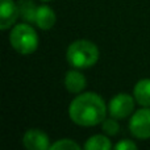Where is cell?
I'll use <instances>...</instances> for the list:
<instances>
[{"mask_svg": "<svg viewBox=\"0 0 150 150\" xmlns=\"http://www.w3.org/2000/svg\"><path fill=\"white\" fill-rule=\"evenodd\" d=\"M107 107L103 98L95 92L79 93L69 105L71 121L80 127H93L105 119Z\"/></svg>", "mask_w": 150, "mask_h": 150, "instance_id": "cell-1", "label": "cell"}, {"mask_svg": "<svg viewBox=\"0 0 150 150\" xmlns=\"http://www.w3.org/2000/svg\"><path fill=\"white\" fill-rule=\"evenodd\" d=\"M99 47L88 40H76L71 42L66 52V58L74 69H90L99 59Z\"/></svg>", "mask_w": 150, "mask_h": 150, "instance_id": "cell-2", "label": "cell"}, {"mask_svg": "<svg viewBox=\"0 0 150 150\" xmlns=\"http://www.w3.org/2000/svg\"><path fill=\"white\" fill-rule=\"evenodd\" d=\"M9 42L18 54L30 55L38 47V36L29 23L16 24L11 30Z\"/></svg>", "mask_w": 150, "mask_h": 150, "instance_id": "cell-3", "label": "cell"}, {"mask_svg": "<svg viewBox=\"0 0 150 150\" xmlns=\"http://www.w3.org/2000/svg\"><path fill=\"white\" fill-rule=\"evenodd\" d=\"M129 130L138 140L150 138V107H144L133 113L129 121Z\"/></svg>", "mask_w": 150, "mask_h": 150, "instance_id": "cell-4", "label": "cell"}, {"mask_svg": "<svg viewBox=\"0 0 150 150\" xmlns=\"http://www.w3.org/2000/svg\"><path fill=\"white\" fill-rule=\"evenodd\" d=\"M136 99L129 93H117L111 99L108 104V112L111 117L117 120L127 119L134 109Z\"/></svg>", "mask_w": 150, "mask_h": 150, "instance_id": "cell-5", "label": "cell"}, {"mask_svg": "<svg viewBox=\"0 0 150 150\" xmlns=\"http://www.w3.org/2000/svg\"><path fill=\"white\" fill-rule=\"evenodd\" d=\"M23 144L28 150H47L50 149L49 137L40 129H28L23 137Z\"/></svg>", "mask_w": 150, "mask_h": 150, "instance_id": "cell-6", "label": "cell"}, {"mask_svg": "<svg viewBox=\"0 0 150 150\" xmlns=\"http://www.w3.org/2000/svg\"><path fill=\"white\" fill-rule=\"evenodd\" d=\"M20 17L18 7L13 0H1L0 3V29L7 30L13 26Z\"/></svg>", "mask_w": 150, "mask_h": 150, "instance_id": "cell-7", "label": "cell"}, {"mask_svg": "<svg viewBox=\"0 0 150 150\" xmlns=\"http://www.w3.org/2000/svg\"><path fill=\"white\" fill-rule=\"evenodd\" d=\"M57 17H55V12L47 5H40L37 8L36 13V20L34 24L42 30H49L54 26Z\"/></svg>", "mask_w": 150, "mask_h": 150, "instance_id": "cell-8", "label": "cell"}, {"mask_svg": "<svg viewBox=\"0 0 150 150\" xmlns=\"http://www.w3.org/2000/svg\"><path fill=\"white\" fill-rule=\"evenodd\" d=\"M87 86L84 75L78 70H70L65 75V87L69 92L71 93H79Z\"/></svg>", "mask_w": 150, "mask_h": 150, "instance_id": "cell-9", "label": "cell"}, {"mask_svg": "<svg viewBox=\"0 0 150 150\" xmlns=\"http://www.w3.org/2000/svg\"><path fill=\"white\" fill-rule=\"evenodd\" d=\"M133 96L136 103L141 107H150V79L145 78L136 83L133 88Z\"/></svg>", "mask_w": 150, "mask_h": 150, "instance_id": "cell-10", "label": "cell"}, {"mask_svg": "<svg viewBox=\"0 0 150 150\" xmlns=\"http://www.w3.org/2000/svg\"><path fill=\"white\" fill-rule=\"evenodd\" d=\"M86 150H111L112 144L107 136L103 134H95L91 136L84 144Z\"/></svg>", "mask_w": 150, "mask_h": 150, "instance_id": "cell-11", "label": "cell"}, {"mask_svg": "<svg viewBox=\"0 0 150 150\" xmlns=\"http://www.w3.org/2000/svg\"><path fill=\"white\" fill-rule=\"evenodd\" d=\"M18 7V12H20V16L25 20V23H34L36 20V13H37V8L36 4H34L33 0H20L17 3Z\"/></svg>", "mask_w": 150, "mask_h": 150, "instance_id": "cell-12", "label": "cell"}, {"mask_svg": "<svg viewBox=\"0 0 150 150\" xmlns=\"http://www.w3.org/2000/svg\"><path fill=\"white\" fill-rule=\"evenodd\" d=\"M52 150H80V146L78 145L75 141L70 138H63V140H58L50 146Z\"/></svg>", "mask_w": 150, "mask_h": 150, "instance_id": "cell-13", "label": "cell"}, {"mask_svg": "<svg viewBox=\"0 0 150 150\" xmlns=\"http://www.w3.org/2000/svg\"><path fill=\"white\" fill-rule=\"evenodd\" d=\"M101 128H103V132L108 136L117 134L120 130V125H119V122H117V119H115V117L104 119V121L101 122Z\"/></svg>", "mask_w": 150, "mask_h": 150, "instance_id": "cell-14", "label": "cell"}, {"mask_svg": "<svg viewBox=\"0 0 150 150\" xmlns=\"http://www.w3.org/2000/svg\"><path fill=\"white\" fill-rule=\"evenodd\" d=\"M115 148L117 150H134L137 149V145L130 140H121L119 144H116Z\"/></svg>", "mask_w": 150, "mask_h": 150, "instance_id": "cell-15", "label": "cell"}, {"mask_svg": "<svg viewBox=\"0 0 150 150\" xmlns=\"http://www.w3.org/2000/svg\"><path fill=\"white\" fill-rule=\"evenodd\" d=\"M42 1H49V0H42Z\"/></svg>", "mask_w": 150, "mask_h": 150, "instance_id": "cell-16", "label": "cell"}]
</instances>
